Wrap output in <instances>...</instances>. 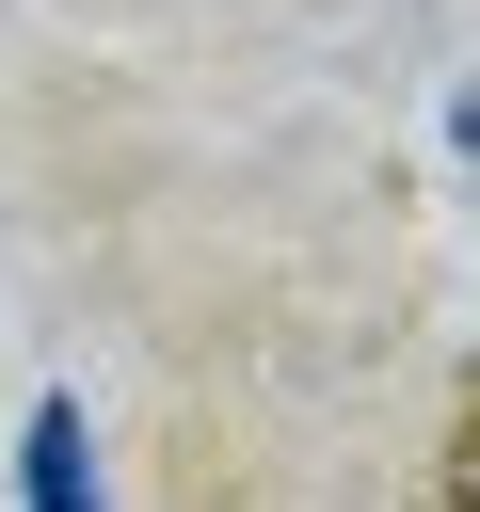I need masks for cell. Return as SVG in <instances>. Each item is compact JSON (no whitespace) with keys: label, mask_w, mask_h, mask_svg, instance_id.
Segmentation results:
<instances>
[{"label":"cell","mask_w":480,"mask_h":512,"mask_svg":"<svg viewBox=\"0 0 480 512\" xmlns=\"http://www.w3.org/2000/svg\"><path fill=\"white\" fill-rule=\"evenodd\" d=\"M80 464H96L80 416H32V496H80Z\"/></svg>","instance_id":"obj_1"},{"label":"cell","mask_w":480,"mask_h":512,"mask_svg":"<svg viewBox=\"0 0 480 512\" xmlns=\"http://www.w3.org/2000/svg\"><path fill=\"white\" fill-rule=\"evenodd\" d=\"M448 496H464V512H480V416H464V432H448Z\"/></svg>","instance_id":"obj_2"}]
</instances>
